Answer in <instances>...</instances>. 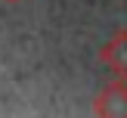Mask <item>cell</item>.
<instances>
[{
    "label": "cell",
    "mask_w": 127,
    "mask_h": 118,
    "mask_svg": "<svg viewBox=\"0 0 127 118\" xmlns=\"http://www.w3.org/2000/svg\"><path fill=\"white\" fill-rule=\"evenodd\" d=\"M93 115L102 118H127V78H115L93 99Z\"/></svg>",
    "instance_id": "obj_1"
},
{
    "label": "cell",
    "mask_w": 127,
    "mask_h": 118,
    "mask_svg": "<svg viewBox=\"0 0 127 118\" xmlns=\"http://www.w3.org/2000/svg\"><path fill=\"white\" fill-rule=\"evenodd\" d=\"M99 62L115 78H127V28H118L99 50Z\"/></svg>",
    "instance_id": "obj_2"
},
{
    "label": "cell",
    "mask_w": 127,
    "mask_h": 118,
    "mask_svg": "<svg viewBox=\"0 0 127 118\" xmlns=\"http://www.w3.org/2000/svg\"><path fill=\"white\" fill-rule=\"evenodd\" d=\"M3 3H22V0H3Z\"/></svg>",
    "instance_id": "obj_3"
}]
</instances>
